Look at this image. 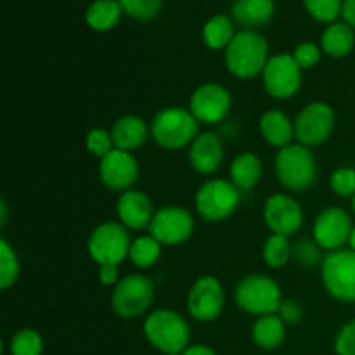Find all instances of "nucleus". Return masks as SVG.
<instances>
[{
	"instance_id": "79ce46f5",
	"label": "nucleus",
	"mask_w": 355,
	"mask_h": 355,
	"mask_svg": "<svg viewBox=\"0 0 355 355\" xmlns=\"http://www.w3.org/2000/svg\"><path fill=\"white\" fill-rule=\"evenodd\" d=\"M0 211H2V217H0V225H3L6 224V217H7V207H6V203H0Z\"/></svg>"
},
{
	"instance_id": "2eb2a0df",
	"label": "nucleus",
	"mask_w": 355,
	"mask_h": 355,
	"mask_svg": "<svg viewBox=\"0 0 355 355\" xmlns=\"http://www.w3.org/2000/svg\"><path fill=\"white\" fill-rule=\"evenodd\" d=\"M352 220L343 208L329 207L318 215L314 222V239L319 248L336 252L349 243Z\"/></svg>"
},
{
	"instance_id": "cd10ccee",
	"label": "nucleus",
	"mask_w": 355,
	"mask_h": 355,
	"mask_svg": "<svg viewBox=\"0 0 355 355\" xmlns=\"http://www.w3.org/2000/svg\"><path fill=\"white\" fill-rule=\"evenodd\" d=\"M159 255H162V243L156 241L151 234L135 239L130 246V253H128L134 266H137L139 269L153 267L158 262Z\"/></svg>"
},
{
	"instance_id": "4468645a",
	"label": "nucleus",
	"mask_w": 355,
	"mask_h": 355,
	"mask_svg": "<svg viewBox=\"0 0 355 355\" xmlns=\"http://www.w3.org/2000/svg\"><path fill=\"white\" fill-rule=\"evenodd\" d=\"M231 94L220 83L208 82L198 87L189 99V111L201 123H217L231 110Z\"/></svg>"
},
{
	"instance_id": "f257e3e1",
	"label": "nucleus",
	"mask_w": 355,
	"mask_h": 355,
	"mask_svg": "<svg viewBox=\"0 0 355 355\" xmlns=\"http://www.w3.org/2000/svg\"><path fill=\"white\" fill-rule=\"evenodd\" d=\"M267 52L269 47L262 35L252 30H243L234 35L225 49V64L236 78H255L257 75L263 73L269 61Z\"/></svg>"
},
{
	"instance_id": "0eeeda50",
	"label": "nucleus",
	"mask_w": 355,
	"mask_h": 355,
	"mask_svg": "<svg viewBox=\"0 0 355 355\" xmlns=\"http://www.w3.org/2000/svg\"><path fill=\"white\" fill-rule=\"evenodd\" d=\"M241 201V193L229 180L214 179L205 182L196 194V210L205 220L220 222L231 217Z\"/></svg>"
},
{
	"instance_id": "1a4fd4ad",
	"label": "nucleus",
	"mask_w": 355,
	"mask_h": 355,
	"mask_svg": "<svg viewBox=\"0 0 355 355\" xmlns=\"http://www.w3.org/2000/svg\"><path fill=\"white\" fill-rule=\"evenodd\" d=\"M322 283L338 302H355V252L336 250L322 262Z\"/></svg>"
},
{
	"instance_id": "7ed1b4c3",
	"label": "nucleus",
	"mask_w": 355,
	"mask_h": 355,
	"mask_svg": "<svg viewBox=\"0 0 355 355\" xmlns=\"http://www.w3.org/2000/svg\"><path fill=\"white\" fill-rule=\"evenodd\" d=\"M146 338L166 355H179L186 350L191 329L182 315L173 311H155L144 322Z\"/></svg>"
},
{
	"instance_id": "a211bd4d",
	"label": "nucleus",
	"mask_w": 355,
	"mask_h": 355,
	"mask_svg": "<svg viewBox=\"0 0 355 355\" xmlns=\"http://www.w3.org/2000/svg\"><path fill=\"white\" fill-rule=\"evenodd\" d=\"M121 224L134 231L149 227L153 222V203L142 191H125L116 205Z\"/></svg>"
},
{
	"instance_id": "4be33fe9",
	"label": "nucleus",
	"mask_w": 355,
	"mask_h": 355,
	"mask_svg": "<svg viewBox=\"0 0 355 355\" xmlns=\"http://www.w3.org/2000/svg\"><path fill=\"white\" fill-rule=\"evenodd\" d=\"M274 16V0H236L232 17L245 28L263 26Z\"/></svg>"
},
{
	"instance_id": "6e6552de",
	"label": "nucleus",
	"mask_w": 355,
	"mask_h": 355,
	"mask_svg": "<svg viewBox=\"0 0 355 355\" xmlns=\"http://www.w3.org/2000/svg\"><path fill=\"white\" fill-rule=\"evenodd\" d=\"M130 236L123 224L104 222L89 238V253L99 266H118L130 253Z\"/></svg>"
},
{
	"instance_id": "c9c22d12",
	"label": "nucleus",
	"mask_w": 355,
	"mask_h": 355,
	"mask_svg": "<svg viewBox=\"0 0 355 355\" xmlns=\"http://www.w3.org/2000/svg\"><path fill=\"white\" fill-rule=\"evenodd\" d=\"M293 59L300 66V69L314 68L321 61V51H319V47L315 44L307 42V44L298 45L297 51L293 52Z\"/></svg>"
},
{
	"instance_id": "473e14b6",
	"label": "nucleus",
	"mask_w": 355,
	"mask_h": 355,
	"mask_svg": "<svg viewBox=\"0 0 355 355\" xmlns=\"http://www.w3.org/2000/svg\"><path fill=\"white\" fill-rule=\"evenodd\" d=\"M304 3L311 16L322 23H333L343 7V0H304Z\"/></svg>"
},
{
	"instance_id": "a878e982",
	"label": "nucleus",
	"mask_w": 355,
	"mask_h": 355,
	"mask_svg": "<svg viewBox=\"0 0 355 355\" xmlns=\"http://www.w3.org/2000/svg\"><path fill=\"white\" fill-rule=\"evenodd\" d=\"M121 14H123V9L118 0H96L87 9L85 19L92 30L107 31L120 23Z\"/></svg>"
},
{
	"instance_id": "58836bf2",
	"label": "nucleus",
	"mask_w": 355,
	"mask_h": 355,
	"mask_svg": "<svg viewBox=\"0 0 355 355\" xmlns=\"http://www.w3.org/2000/svg\"><path fill=\"white\" fill-rule=\"evenodd\" d=\"M118 279V266H101L99 281L104 286H111Z\"/></svg>"
},
{
	"instance_id": "423d86ee",
	"label": "nucleus",
	"mask_w": 355,
	"mask_h": 355,
	"mask_svg": "<svg viewBox=\"0 0 355 355\" xmlns=\"http://www.w3.org/2000/svg\"><path fill=\"white\" fill-rule=\"evenodd\" d=\"M155 298V284L144 274L125 276L111 297V307L120 318L135 319L144 314Z\"/></svg>"
},
{
	"instance_id": "39448f33",
	"label": "nucleus",
	"mask_w": 355,
	"mask_h": 355,
	"mask_svg": "<svg viewBox=\"0 0 355 355\" xmlns=\"http://www.w3.org/2000/svg\"><path fill=\"white\" fill-rule=\"evenodd\" d=\"M234 297L236 304L243 311L255 315L276 314L283 304L279 284L262 274H252V276L243 277L236 288Z\"/></svg>"
},
{
	"instance_id": "9d476101",
	"label": "nucleus",
	"mask_w": 355,
	"mask_h": 355,
	"mask_svg": "<svg viewBox=\"0 0 355 355\" xmlns=\"http://www.w3.org/2000/svg\"><path fill=\"white\" fill-rule=\"evenodd\" d=\"M302 69L293 55L277 54L267 61L263 68V87L274 99H290L300 90Z\"/></svg>"
},
{
	"instance_id": "f3484780",
	"label": "nucleus",
	"mask_w": 355,
	"mask_h": 355,
	"mask_svg": "<svg viewBox=\"0 0 355 355\" xmlns=\"http://www.w3.org/2000/svg\"><path fill=\"white\" fill-rule=\"evenodd\" d=\"M263 220L274 234L290 236L302 227L304 211L297 200L286 194H274L263 207Z\"/></svg>"
},
{
	"instance_id": "c756f323",
	"label": "nucleus",
	"mask_w": 355,
	"mask_h": 355,
	"mask_svg": "<svg viewBox=\"0 0 355 355\" xmlns=\"http://www.w3.org/2000/svg\"><path fill=\"white\" fill-rule=\"evenodd\" d=\"M17 276H19V262H17L16 253L10 248L9 243L2 239L0 241V288L7 290L12 286Z\"/></svg>"
},
{
	"instance_id": "9b49d317",
	"label": "nucleus",
	"mask_w": 355,
	"mask_h": 355,
	"mask_svg": "<svg viewBox=\"0 0 355 355\" xmlns=\"http://www.w3.org/2000/svg\"><path fill=\"white\" fill-rule=\"evenodd\" d=\"M335 111L326 103H312L300 111L295 120V137L307 148L319 146L331 135Z\"/></svg>"
},
{
	"instance_id": "c03bdc74",
	"label": "nucleus",
	"mask_w": 355,
	"mask_h": 355,
	"mask_svg": "<svg viewBox=\"0 0 355 355\" xmlns=\"http://www.w3.org/2000/svg\"><path fill=\"white\" fill-rule=\"evenodd\" d=\"M352 208H354V214H355V194L352 196Z\"/></svg>"
},
{
	"instance_id": "5701e85b",
	"label": "nucleus",
	"mask_w": 355,
	"mask_h": 355,
	"mask_svg": "<svg viewBox=\"0 0 355 355\" xmlns=\"http://www.w3.org/2000/svg\"><path fill=\"white\" fill-rule=\"evenodd\" d=\"M262 162L253 153H243L231 165V182L239 191H248L257 186L262 177Z\"/></svg>"
},
{
	"instance_id": "37998d69",
	"label": "nucleus",
	"mask_w": 355,
	"mask_h": 355,
	"mask_svg": "<svg viewBox=\"0 0 355 355\" xmlns=\"http://www.w3.org/2000/svg\"><path fill=\"white\" fill-rule=\"evenodd\" d=\"M349 245H350V250H352V252H355V227L352 229V232H350Z\"/></svg>"
},
{
	"instance_id": "393cba45",
	"label": "nucleus",
	"mask_w": 355,
	"mask_h": 355,
	"mask_svg": "<svg viewBox=\"0 0 355 355\" xmlns=\"http://www.w3.org/2000/svg\"><path fill=\"white\" fill-rule=\"evenodd\" d=\"M355 44V35L350 24L333 23L321 38L322 51L331 58H345Z\"/></svg>"
},
{
	"instance_id": "e433bc0d",
	"label": "nucleus",
	"mask_w": 355,
	"mask_h": 355,
	"mask_svg": "<svg viewBox=\"0 0 355 355\" xmlns=\"http://www.w3.org/2000/svg\"><path fill=\"white\" fill-rule=\"evenodd\" d=\"M335 350L338 355H355V319L347 322L338 331L335 340Z\"/></svg>"
},
{
	"instance_id": "f8f14e48",
	"label": "nucleus",
	"mask_w": 355,
	"mask_h": 355,
	"mask_svg": "<svg viewBox=\"0 0 355 355\" xmlns=\"http://www.w3.org/2000/svg\"><path fill=\"white\" fill-rule=\"evenodd\" d=\"M194 231V220L187 210L180 207H165L158 210L149 225V234L166 246L187 241Z\"/></svg>"
},
{
	"instance_id": "c85d7f7f",
	"label": "nucleus",
	"mask_w": 355,
	"mask_h": 355,
	"mask_svg": "<svg viewBox=\"0 0 355 355\" xmlns=\"http://www.w3.org/2000/svg\"><path fill=\"white\" fill-rule=\"evenodd\" d=\"M291 257V245L288 236L272 234L263 246V260L272 269H279L288 263Z\"/></svg>"
},
{
	"instance_id": "72a5a7b5",
	"label": "nucleus",
	"mask_w": 355,
	"mask_h": 355,
	"mask_svg": "<svg viewBox=\"0 0 355 355\" xmlns=\"http://www.w3.org/2000/svg\"><path fill=\"white\" fill-rule=\"evenodd\" d=\"M85 144L87 149H89L94 156H101V158H104L107 153H111L114 149L113 137H111L110 132H106L104 128H92V130L87 134Z\"/></svg>"
},
{
	"instance_id": "6ab92c4d",
	"label": "nucleus",
	"mask_w": 355,
	"mask_h": 355,
	"mask_svg": "<svg viewBox=\"0 0 355 355\" xmlns=\"http://www.w3.org/2000/svg\"><path fill=\"white\" fill-rule=\"evenodd\" d=\"M189 162L200 173H214L224 162V146L211 132L200 134L189 149Z\"/></svg>"
},
{
	"instance_id": "ddd939ff",
	"label": "nucleus",
	"mask_w": 355,
	"mask_h": 355,
	"mask_svg": "<svg viewBox=\"0 0 355 355\" xmlns=\"http://www.w3.org/2000/svg\"><path fill=\"white\" fill-rule=\"evenodd\" d=\"M224 309V288L214 276H203L193 284L187 297V311L196 321H215Z\"/></svg>"
},
{
	"instance_id": "aec40b11",
	"label": "nucleus",
	"mask_w": 355,
	"mask_h": 355,
	"mask_svg": "<svg viewBox=\"0 0 355 355\" xmlns=\"http://www.w3.org/2000/svg\"><path fill=\"white\" fill-rule=\"evenodd\" d=\"M148 125L139 116H123L114 121L111 128V137H113L116 149L121 151H134L141 148L148 139Z\"/></svg>"
},
{
	"instance_id": "2f4dec72",
	"label": "nucleus",
	"mask_w": 355,
	"mask_h": 355,
	"mask_svg": "<svg viewBox=\"0 0 355 355\" xmlns=\"http://www.w3.org/2000/svg\"><path fill=\"white\" fill-rule=\"evenodd\" d=\"M125 14L139 21H149L158 16L162 0H118Z\"/></svg>"
},
{
	"instance_id": "f704fd0d",
	"label": "nucleus",
	"mask_w": 355,
	"mask_h": 355,
	"mask_svg": "<svg viewBox=\"0 0 355 355\" xmlns=\"http://www.w3.org/2000/svg\"><path fill=\"white\" fill-rule=\"evenodd\" d=\"M331 187L340 196H354L355 194V170L338 168L331 175Z\"/></svg>"
},
{
	"instance_id": "dca6fc26",
	"label": "nucleus",
	"mask_w": 355,
	"mask_h": 355,
	"mask_svg": "<svg viewBox=\"0 0 355 355\" xmlns=\"http://www.w3.org/2000/svg\"><path fill=\"white\" fill-rule=\"evenodd\" d=\"M99 173L101 180L107 189L125 193L137 180L139 163L130 151H121L114 148L104 158H101Z\"/></svg>"
},
{
	"instance_id": "b1692460",
	"label": "nucleus",
	"mask_w": 355,
	"mask_h": 355,
	"mask_svg": "<svg viewBox=\"0 0 355 355\" xmlns=\"http://www.w3.org/2000/svg\"><path fill=\"white\" fill-rule=\"evenodd\" d=\"M284 336H286L284 321L277 314L260 315L253 326V340L260 349H277L284 342Z\"/></svg>"
},
{
	"instance_id": "20e7f679",
	"label": "nucleus",
	"mask_w": 355,
	"mask_h": 355,
	"mask_svg": "<svg viewBox=\"0 0 355 355\" xmlns=\"http://www.w3.org/2000/svg\"><path fill=\"white\" fill-rule=\"evenodd\" d=\"M276 173L279 182L290 191H304L314 184L318 175L315 158L307 146L290 144L276 155Z\"/></svg>"
},
{
	"instance_id": "4c0bfd02",
	"label": "nucleus",
	"mask_w": 355,
	"mask_h": 355,
	"mask_svg": "<svg viewBox=\"0 0 355 355\" xmlns=\"http://www.w3.org/2000/svg\"><path fill=\"white\" fill-rule=\"evenodd\" d=\"M279 318L283 319L284 322H290V324H295V322H300L302 319V311L295 302H283L279 307Z\"/></svg>"
},
{
	"instance_id": "7c9ffc66",
	"label": "nucleus",
	"mask_w": 355,
	"mask_h": 355,
	"mask_svg": "<svg viewBox=\"0 0 355 355\" xmlns=\"http://www.w3.org/2000/svg\"><path fill=\"white\" fill-rule=\"evenodd\" d=\"M44 340L35 329H21L10 340L12 355H42Z\"/></svg>"
},
{
	"instance_id": "f03ea898",
	"label": "nucleus",
	"mask_w": 355,
	"mask_h": 355,
	"mask_svg": "<svg viewBox=\"0 0 355 355\" xmlns=\"http://www.w3.org/2000/svg\"><path fill=\"white\" fill-rule=\"evenodd\" d=\"M151 132L155 141L162 148L180 149L187 144H193L200 132V121L194 118L189 110L184 107H165L158 111L153 118Z\"/></svg>"
},
{
	"instance_id": "412c9836",
	"label": "nucleus",
	"mask_w": 355,
	"mask_h": 355,
	"mask_svg": "<svg viewBox=\"0 0 355 355\" xmlns=\"http://www.w3.org/2000/svg\"><path fill=\"white\" fill-rule=\"evenodd\" d=\"M260 134L274 148H286L295 137V123L279 110H270L260 118Z\"/></svg>"
},
{
	"instance_id": "a19ab883",
	"label": "nucleus",
	"mask_w": 355,
	"mask_h": 355,
	"mask_svg": "<svg viewBox=\"0 0 355 355\" xmlns=\"http://www.w3.org/2000/svg\"><path fill=\"white\" fill-rule=\"evenodd\" d=\"M180 355H215V352L205 345H193L189 347V349L184 350Z\"/></svg>"
},
{
	"instance_id": "bb28decb",
	"label": "nucleus",
	"mask_w": 355,
	"mask_h": 355,
	"mask_svg": "<svg viewBox=\"0 0 355 355\" xmlns=\"http://www.w3.org/2000/svg\"><path fill=\"white\" fill-rule=\"evenodd\" d=\"M234 26L227 16H214L203 28V40L207 47L218 51L227 49L231 40L234 38Z\"/></svg>"
},
{
	"instance_id": "ea45409f",
	"label": "nucleus",
	"mask_w": 355,
	"mask_h": 355,
	"mask_svg": "<svg viewBox=\"0 0 355 355\" xmlns=\"http://www.w3.org/2000/svg\"><path fill=\"white\" fill-rule=\"evenodd\" d=\"M342 16L347 24L355 26V0H343Z\"/></svg>"
}]
</instances>
